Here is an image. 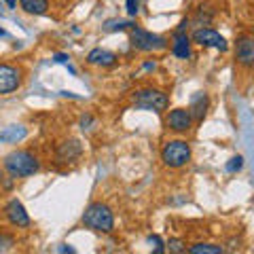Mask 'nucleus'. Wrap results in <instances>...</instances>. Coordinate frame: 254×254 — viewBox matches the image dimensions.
Instances as JSON below:
<instances>
[{"label": "nucleus", "mask_w": 254, "mask_h": 254, "mask_svg": "<svg viewBox=\"0 0 254 254\" xmlns=\"http://www.w3.org/2000/svg\"><path fill=\"white\" fill-rule=\"evenodd\" d=\"M2 168L13 178H28L41 170V161L28 150H13L2 159Z\"/></svg>", "instance_id": "obj_1"}, {"label": "nucleus", "mask_w": 254, "mask_h": 254, "mask_svg": "<svg viewBox=\"0 0 254 254\" xmlns=\"http://www.w3.org/2000/svg\"><path fill=\"white\" fill-rule=\"evenodd\" d=\"M83 225L98 233H113L115 231V214L106 203H89L83 212Z\"/></svg>", "instance_id": "obj_2"}, {"label": "nucleus", "mask_w": 254, "mask_h": 254, "mask_svg": "<svg viewBox=\"0 0 254 254\" xmlns=\"http://www.w3.org/2000/svg\"><path fill=\"white\" fill-rule=\"evenodd\" d=\"M161 161L165 168L178 170L190 161V146L185 140H170L161 148Z\"/></svg>", "instance_id": "obj_3"}, {"label": "nucleus", "mask_w": 254, "mask_h": 254, "mask_svg": "<svg viewBox=\"0 0 254 254\" xmlns=\"http://www.w3.org/2000/svg\"><path fill=\"white\" fill-rule=\"evenodd\" d=\"M129 43H131L133 49L144 51V53L168 49V38H163L159 34H153V32H148L144 28H138V26H133L129 30Z\"/></svg>", "instance_id": "obj_4"}, {"label": "nucleus", "mask_w": 254, "mask_h": 254, "mask_svg": "<svg viewBox=\"0 0 254 254\" xmlns=\"http://www.w3.org/2000/svg\"><path fill=\"white\" fill-rule=\"evenodd\" d=\"M131 102H133V106H136V108L153 110V113H163V110L168 108V104H170L168 95H165L163 91H159V89H153V87L133 91Z\"/></svg>", "instance_id": "obj_5"}, {"label": "nucleus", "mask_w": 254, "mask_h": 254, "mask_svg": "<svg viewBox=\"0 0 254 254\" xmlns=\"http://www.w3.org/2000/svg\"><path fill=\"white\" fill-rule=\"evenodd\" d=\"M190 41L197 43V45H201V47H212V49H218L222 53L229 49L225 36L218 34V32L212 30V28H197L193 34H190Z\"/></svg>", "instance_id": "obj_6"}, {"label": "nucleus", "mask_w": 254, "mask_h": 254, "mask_svg": "<svg viewBox=\"0 0 254 254\" xmlns=\"http://www.w3.org/2000/svg\"><path fill=\"white\" fill-rule=\"evenodd\" d=\"M21 85V70L11 64H0V93H13Z\"/></svg>", "instance_id": "obj_7"}, {"label": "nucleus", "mask_w": 254, "mask_h": 254, "mask_svg": "<svg viewBox=\"0 0 254 254\" xmlns=\"http://www.w3.org/2000/svg\"><path fill=\"white\" fill-rule=\"evenodd\" d=\"M235 60L242 64L244 68L254 66V36L252 34H242L235 43Z\"/></svg>", "instance_id": "obj_8"}, {"label": "nucleus", "mask_w": 254, "mask_h": 254, "mask_svg": "<svg viewBox=\"0 0 254 254\" xmlns=\"http://www.w3.org/2000/svg\"><path fill=\"white\" fill-rule=\"evenodd\" d=\"M165 125H168V129L176 131V133H187L190 127H193V117H190V113L185 108H174V110H170V115L165 117Z\"/></svg>", "instance_id": "obj_9"}, {"label": "nucleus", "mask_w": 254, "mask_h": 254, "mask_svg": "<svg viewBox=\"0 0 254 254\" xmlns=\"http://www.w3.org/2000/svg\"><path fill=\"white\" fill-rule=\"evenodd\" d=\"M4 216L9 220V225L17 227V229H28L30 227V216L26 208H23V203L19 199H11L9 203L4 205Z\"/></svg>", "instance_id": "obj_10"}, {"label": "nucleus", "mask_w": 254, "mask_h": 254, "mask_svg": "<svg viewBox=\"0 0 254 254\" xmlns=\"http://www.w3.org/2000/svg\"><path fill=\"white\" fill-rule=\"evenodd\" d=\"M81 155H83V146H81V142L74 140V138L62 142L58 146V150H55V159H58L60 163H72Z\"/></svg>", "instance_id": "obj_11"}, {"label": "nucleus", "mask_w": 254, "mask_h": 254, "mask_svg": "<svg viewBox=\"0 0 254 254\" xmlns=\"http://www.w3.org/2000/svg\"><path fill=\"white\" fill-rule=\"evenodd\" d=\"M87 64L91 66H100V68H110L117 64V55L108 49H102V47H95L87 53Z\"/></svg>", "instance_id": "obj_12"}, {"label": "nucleus", "mask_w": 254, "mask_h": 254, "mask_svg": "<svg viewBox=\"0 0 254 254\" xmlns=\"http://www.w3.org/2000/svg\"><path fill=\"white\" fill-rule=\"evenodd\" d=\"M208 106H210L208 95H205L203 91H197L193 98H190V108H189V113H190V117H193L195 121H201V119L205 117V113H208Z\"/></svg>", "instance_id": "obj_13"}, {"label": "nucleus", "mask_w": 254, "mask_h": 254, "mask_svg": "<svg viewBox=\"0 0 254 254\" xmlns=\"http://www.w3.org/2000/svg\"><path fill=\"white\" fill-rule=\"evenodd\" d=\"M172 53L176 55L178 60H189L190 58V38L185 32H176L172 41Z\"/></svg>", "instance_id": "obj_14"}, {"label": "nucleus", "mask_w": 254, "mask_h": 254, "mask_svg": "<svg viewBox=\"0 0 254 254\" xmlns=\"http://www.w3.org/2000/svg\"><path fill=\"white\" fill-rule=\"evenodd\" d=\"M26 127L23 125H9L4 127L2 131H0V142H4V144H15V142H19L26 138Z\"/></svg>", "instance_id": "obj_15"}, {"label": "nucleus", "mask_w": 254, "mask_h": 254, "mask_svg": "<svg viewBox=\"0 0 254 254\" xmlns=\"http://www.w3.org/2000/svg\"><path fill=\"white\" fill-rule=\"evenodd\" d=\"M19 6L28 15H45L49 11V0H19Z\"/></svg>", "instance_id": "obj_16"}, {"label": "nucleus", "mask_w": 254, "mask_h": 254, "mask_svg": "<svg viewBox=\"0 0 254 254\" xmlns=\"http://www.w3.org/2000/svg\"><path fill=\"white\" fill-rule=\"evenodd\" d=\"M222 246L216 244H195L189 248V254H222Z\"/></svg>", "instance_id": "obj_17"}, {"label": "nucleus", "mask_w": 254, "mask_h": 254, "mask_svg": "<svg viewBox=\"0 0 254 254\" xmlns=\"http://www.w3.org/2000/svg\"><path fill=\"white\" fill-rule=\"evenodd\" d=\"M136 23L133 21H123V19H108L104 23V30L106 32H119V30H131Z\"/></svg>", "instance_id": "obj_18"}, {"label": "nucleus", "mask_w": 254, "mask_h": 254, "mask_svg": "<svg viewBox=\"0 0 254 254\" xmlns=\"http://www.w3.org/2000/svg\"><path fill=\"white\" fill-rule=\"evenodd\" d=\"M244 168V157L242 155H235L229 159V163H227V172L229 174H235V172H240Z\"/></svg>", "instance_id": "obj_19"}, {"label": "nucleus", "mask_w": 254, "mask_h": 254, "mask_svg": "<svg viewBox=\"0 0 254 254\" xmlns=\"http://www.w3.org/2000/svg\"><path fill=\"white\" fill-rule=\"evenodd\" d=\"M15 246V240L11 235H6V233H0V252H9L11 248Z\"/></svg>", "instance_id": "obj_20"}, {"label": "nucleus", "mask_w": 254, "mask_h": 254, "mask_svg": "<svg viewBox=\"0 0 254 254\" xmlns=\"http://www.w3.org/2000/svg\"><path fill=\"white\" fill-rule=\"evenodd\" d=\"M125 11L129 17H136L138 11H140V0H127L125 2Z\"/></svg>", "instance_id": "obj_21"}, {"label": "nucleus", "mask_w": 254, "mask_h": 254, "mask_svg": "<svg viewBox=\"0 0 254 254\" xmlns=\"http://www.w3.org/2000/svg\"><path fill=\"white\" fill-rule=\"evenodd\" d=\"M165 246H168V250L174 252V254H178V252H185V250H187V248H185V242H182V240H170Z\"/></svg>", "instance_id": "obj_22"}, {"label": "nucleus", "mask_w": 254, "mask_h": 254, "mask_svg": "<svg viewBox=\"0 0 254 254\" xmlns=\"http://www.w3.org/2000/svg\"><path fill=\"white\" fill-rule=\"evenodd\" d=\"M148 244H155V254H161L165 250V244L161 242V237H159V235H150L148 237Z\"/></svg>", "instance_id": "obj_23"}, {"label": "nucleus", "mask_w": 254, "mask_h": 254, "mask_svg": "<svg viewBox=\"0 0 254 254\" xmlns=\"http://www.w3.org/2000/svg\"><path fill=\"white\" fill-rule=\"evenodd\" d=\"M91 123H93V117L91 115H83L81 117V129H89Z\"/></svg>", "instance_id": "obj_24"}, {"label": "nucleus", "mask_w": 254, "mask_h": 254, "mask_svg": "<svg viewBox=\"0 0 254 254\" xmlns=\"http://www.w3.org/2000/svg\"><path fill=\"white\" fill-rule=\"evenodd\" d=\"M68 60H70V58H68L66 53H58V55L53 58V62H55V64H68Z\"/></svg>", "instance_id": "obj_25"}, {"label": "nucleus", "mask_w": 254, "mask_h": 254, "mask_svg": "<svg viewBox=\"0 0 254 254\" xmlns=\"http://www.w3.org/2000/svg\"><path fill=\"white\" fill-rule=\"evenodd\" d=\"M187 28H189V19H182V21H180V26H178V32H185Z\"/></svg>", "instance_id": "obj_26"}, {"label": "nucleus", "mask_w": 254, "mask_h": 254, "mask_svg": "<svg viewBox=\"0 0 254 254\" xmlns=\"http://www.w3.org/2000/svg\"><path fill=\"white\" fill-rule=\"evenodd\" d=\"M60 252H70V254H72V252H74V248H72V246H62Z\"/></svg>", "instance_id": "obj_27"}, {"label": "nucleus", "mask_w": 254, "mask_h": 254, "mask_svg": "<svg viewBox=\"0 0 254 254\" xmlns=\"http://www.w3.org/2000/svg\"><path fill=\"white\" fill-rule=\"evenodd\" d=\"M4 2H6L9 9H15V6H17V0H4Z\"/></svg>", "instance_id": "obj_28"}, {"label": "nucleus", "mask_w": 254, "mask_h": 254, "mask_svg": "<svg viewBox=\"0 0 254 254\" xmlns=\"http://www.w3.org/2000/svg\"><path fill=\"white\" fill-rule=\"evenodd\" d=\"M144 68H146V70H153V68H155V62H146Z\"/></svg>", "instance_id": "obj_29"}, {"label": "nucleus", "mask_w": 254, "mask_h": 254, "mask_svg": "<svg viewBox=\"0 0 254 254\" xmlns=\"http://www.w3.org/2000/svg\"><path fill=\"white\" fill-rule=\"evenodd\" d=\"M2 180H4V170L0 168V182H2Z\"/></svg>", "instance_id": "obj_30"}, {"label": "nucleus", "mask_w": 254, "mask_h": 254, "mask_svg": "<svg viewBox=\"0 0 254 254\" xmlns=\"http://www.w3.org/2000/svg\"><path fill=\"white\" fill-rule=\"evenodd\" d=\"M2 36H6V30H4V28H0V38H2Z\"/></svg>", "instance_id": "obj_31"}, {"label": "nucleus", "mask_w": 254, "mask_h": 254, "mask_svg": "<svg viewBox=\"0 0 254 254\" xmlns=\"http://www.w3.org/2000/svg\"><path fill=\"white\" fill-rule=\"evenodd\" d=\"M0 9H2V2H0Z\"/></svg>", "instance_id": "obj_32"}]
</instances>
